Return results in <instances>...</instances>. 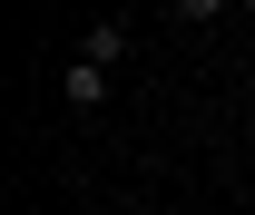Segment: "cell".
<instances>
[{
    "mask_svg": "<svg viewBox=\"0 0 255 215\" xmlns=\"http://www.w3.org/2000/svg\"><path fill=\"white\" fill-rule=\"evenodd\" d=\"M59 98L79 108V118H98L108 108V69H89V59H69V78H59Z\"/></svg>",
    "mask_w": 255,
    "mask_h": 215,
    "instance_id": "cell-2",
    "label": "cell"
},
{
    "mask_svg": "<svg viewBox=\"0 0 255 215\" xmlns=\"http://www.w3.org/2000/svg\"><path fill=\"white\" fill-rule=\"evenodd\" d=\"M128 30H137V20H89V30H79V59H89V69H118L128 59Z\"/></svg>",
    "mask_w": 255,
    "mask_h": 215,
    "instance_id": "cell-1",
    "label": "cell"
}]
</instances>
